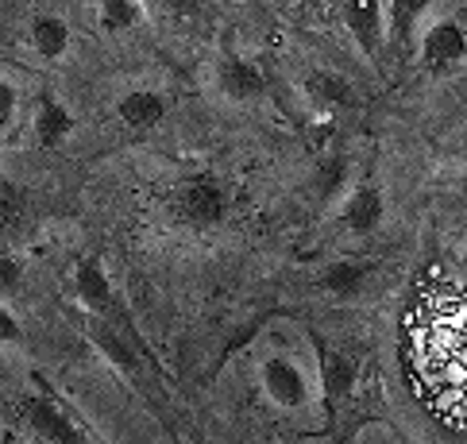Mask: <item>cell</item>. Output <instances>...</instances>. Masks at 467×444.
<instances>
[{
	"mask_svg": "<svg viewBox=\"0 0 467 444\" xmlns=\"http://www.w3.org/2000/svg\"><path fill=\"white\" fill-rule=\"evenodd\" d=\"M413 371L441 414H467V294L437 290L413 309Z\"/></svg>",
	"mask_w": 467,
	"mask_h": 444,
	"instance_id": "obj_1",
	"label": "cell"
},
{
	"mask_svg": "<svg viewBox=\"0 0 467 444\" xmlns=\"http://www.w3.org/2000/svg\"><path fill=\"white\" fill-rule=\"evenodd\" d=\"M166 209L178 224H190V228H213L224 221L228 212V197L224 190L213 182L205 174H193V178H182L174 182L171 197H166Z\"/></svg>",
	"mask_w": 467,
	"mask_h": 444,
	"instance_id": "obj_2",
	"label": "cell"
},
{
	"mask_svg": "<svg viewBox=\"0 0 467 444\" xmlns=\"http://www.w3.org/2000/svg\"><path fill=\"white\" fill-rule=\"evenodd\" d=\"M263 390H266V398L282 409H302L309 402L306 371L286 356H271L263 364Z\"/></svg>",
	"mask_w": 467,
	"mask_h": 444,
	"instance_id": "obj_3",
	"label": "cell"
},
{
	"mask_svg": "<svg viewBox=\"0 0 467 444\" xmlns=\"http://www.w3.org/2000/svg\"><path fill=\"white\" fill-rule=\"evenodd\" d=\"M463 55H467V36L456 20H437L425 31L421 58H425V66H432V70H444V66L460 62Z\"/></svg>",
	"mask_w": 467,
	"mask_h": 444,
	"instance_id": "obj_4",
	"label": "cell"
},
{
	"mask_svg": "<svg viewBox=\"0 0 467 444\" xmlns=\"http://www.w3.org/2000/svg\"><path fill=\"white\" fill-rule=\"evenodd\" d=\"M382 212H387V201H382V193L375 186H356L352 197H348V205L340 212L344 228L352 236H371L375 228L382 224Z\"/></svg>",
	"mask_w": 467,
	"mask_h": 444,
	"instance_id": "obj_5",
	"label": "cell"
},
{
	"mask_svg": "<svg viewBox=\"0 0 467 444\" xmlns=\"http://www.w3.org/2000/svg\"><path fill=\"white\" fill-rule=\"evenodd\" d=\"M359 383V371L356 364L348 359L344 352L328 348V344H321V387H325V402L340 406L344 398H352V390Z\"/></svg>",
	"mask_w": 467,
	"mask_h": 444,
	"instance_id": "obj_6",
	"label": "cell"
},
{
	"mask_svg": "<svg viewBox=\"0 0 467 444\" xmlns=\"http://www.w3.org/2000/svg\"><path fill=\"white\" fill-rule=\"evenodd\" d=\"M382 0H344V24L348 31L359 39L367 55H379V39H382Z\"/></svg>",
	"mask_w": 467,
	"mask_h": 444,
	"instance_id": "obj_7",
	"label": "cell"
},
{
	"mask_svg": "<svg viewBox=\"0 0 467 444\" xmlns=\"http://www.w3.org/2000/svg\"><path fill=\"white\" fill-rule=\"evenodd\" d=\"M74 290H78L81 305L93 309V314H109V309H112V283H109V274H105V267H101V259L78 263V271H74Z\"/></svg>",
	"mask_w": 467,
	"mask_h": 444,
	"instance_id": "obj_8",
	"label": "cell"
},
{
	"mask_svg": "<svg viewBox=\"0 0 467 444\" xmlns=\"http://www.w3.org/2000/svg\"><path fill=\"white\" fill-rule=\"evenodd\" d=\"M116 117H120L128 128L147 131V128H155L166 117V105H162V97L155 89H131V93L120 97V105H116Z\"/></svg>",
	"mask_w": 467,
	"mask_h": 444,
	"instance_id": "obj_9",
	"label": "cell"
},
{
	"mask_svg": "<svg viewBox=\"0 0 467 444\" xmlns=\"http://www.w3.org/2000/svg\"><path fill=\"white\" fill-rule=\"evenodd\" d=\"M216 77H221V89H224V97H232V101H255L266 86L263 74L244 58H224Z\"/></svg>",
	"mask_w": 467,
	"mask_h": 444,
	"instance_id": "obj_10",
	"label": "cell"
},
{
	"mask_svg": "<svg viewBox=\"0 0 467 444\" xmlns=\"http://www.w3.org/2000/svg\"><path fill=\"white\" fill-rule=\"evenodd\" d=\"M36 139L43 147H58L66 136L74 131V117L66 112L62 101H55V97H39V105H36Z\"/></svg>",
	"mask_w": 467,
	"mask_h": 444,
	"instance_id": "obj_11",
	"label": "cell"
},
{
	"mask_svg": "<svg viewBox=\"0 0 467 444\" xmlns=\"http://www.w3.org/2000/svg\"><path fill=\"white\" fill-rule=\"evenodd\" d=\"M367 274H371V267L367 263H356V259H337L332 267L321 274V286L328 294H337V298H356V294L363 290Z\"/></svg>",
	"mask_w": 467,
	"mask_h": 444,
	"instance_id": "obj_12",
	"label": "cell"
},
{
	"mask_svg": "<svg viewBox=\"0 0 467 444\" xmlns=\"http://www.w3.org/2000/svg\"><path fill=\"white\" fill-rule=\"evenodd\" d=\"M306 93L313 97L317 105H325V108H348L356 101L352 86H348L340 74H328V70H313L306 77Z\"/></svg>",
	"mask_w": 467,
	"mask_h": 444,
	"instance_id": "obj_13",
	"label": "cell"
},
{
	"mask_svg": "<svg viewBox=\"0 0 467 444\" xmlns=\"http://www.w3.org/2000/svg\"><path fill=\"white\" fill-rule=\"evenodd\" d=\"M31 43L43 58H62L66 46H70V27H66L58 15H36L31 20Z\"/></svg>",
	"mask_w": 467,
	"mask_h": 444,
	"instance_id": "obj_14",
	"label": "cell"
},
{
	"mask_svg": "<svg viewBox=\"0 0 467 444\" xmlns=\"http://www.w3.org/2000/svg\"><path fill=\"white\" fill-rule=\"evenodd\" d=\"M140 5L143 0H97V15H101L105 31H128L140 24Z\"/></svg>",
	"mask_w": 467,
	"mask_h": 444,
	"instance_id": "obj_15",
	"label": "cell"
},
{
	"mask_svg": "<svg viewBox=\"0 0 467 444\" xmlns=\"http://www.w3.org/2000/svg\"><path fill=\"white\" fill-rule=\"evenodd\" d=\"M344 182H348V162H344L340 155H328L321 167H317L313 190H317V197H321V201H332V197L344 190Z\"/></svg>",
	"mask_w": 467,
	"mask_h": 444,
	"instance_id": "obj_16",
	"label": "cell"
},
{
	"mask_svg": "<svg viewBox=\"0 0 467 444\" xmlns=\"http://www.w3.org/2000/svg\"><path fill=\"white\" fill-rule=\"evenodd\" d=\"M387 15H390V27L398 31V39H406L410 31H413V24L421 20V12L429 8V0H387Z\"/></svg>",
	"mask_w": 467,
	"mask_h": 444,
	"instance_id": "obj_17",
	"label": "cell"
},
{
	"mask_svg": "<svg viewBox=\"0 0 467 444\" xmlns=\"http://www.w3.org/2000/svg\"><path fill=\"white\" fill-rule=\"evenodd\" d=\"M20 283H24L20 263L0 255V298H16V294H20Z\"/></svg>",
	"mask_w": 467,
	"mask_h": 444,
	"instance_id": "obj_18",
	"label": "cell"
},
{
	"mask_svg": "<svg viewBox=\"0 0 467 444\" xmlns=\"http://www.w3.org/2000/svg\"><path fill=\"white\" fill-rule=\"evenodd\" d=\"M151 5L159 12H166V15H197L205 0H151Z\"/></svg>",
	"mask_w": 467,
	"mask_h": 444,
	"instance_id": "obj_19",
	"label": "cell"
},
{
	"mask_svg": "<svg viewBox=\"0 0 467 444\" xmlns=\"http://www.w3.org/2000/svg\"><path fill=\"white\" fill-rule=\"evenodd\" d=\"M24 333H20V321H16L5 305H0V344H16Z\"/></svg>",
	"mask_w": 467,
	"mask_h": 444,
	"instance_id": "obj_20",
	"label": "cell"
},
{
	"mask_svg": "<svg viewBox=\"0 0 467 444\" xmlns=\"http://www.w3.org/2000/svg\"><path fill=\"white\" fill-rule=\"evenodd\" d=\"M12 112H16V89H12V81L0 77V124H8Z\"/></svg>",
	"mask_w": 467,
	"mask_h": 444,
	"instance_id": "obj_21",
	"label": "cell"
}]
</instances>
